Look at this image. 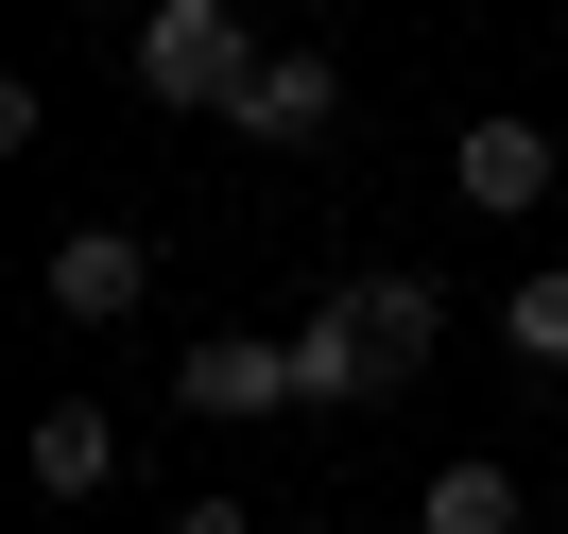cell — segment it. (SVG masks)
I'll list each match as a JSON object with an SVG mask.
<instances>
[{"label": "cell", "instance_id": "cell-1", "mask_svg": "<svg viewBox=\"0 0 568 534\" xmlns=\"http://www.w3.org/2000/svg\"><path fill=\"white\" fill-rule=\"evenodd\" d=\"M121 70H139V104H173V121H224V104L258 87V36H242V0H139Z\"/></svg>", "mask_w": 568, "mask_h": 534}, {"label": "cell", "instance_id": "cell-2", "mask_svg": "<svg viewBox=\"0 0 568 534\" xmlns=\"http://www.w3.org/2000/svg\"><path fill=\"white\" fill-rule=\"evenodd\" d=\"M173 414H207V431L311 414V396H293V328H190V345H173Z\"/></svg>", "mask_w": 568, "mask_h": 534}, {"label": "cell", "instance_id": "cell-3", "mask_svg": "<svg viewBox=\"0 0 568 534\" xmlns=\"http://www.w3.org/2000/svg\"><path fill=\"white\" fill-rule=\"evenodd\" d=\"M551 173H568V139H551V121H517V104L448 139V190H465L483 224H534V208H551Z\"/></svg>", "mask_w": 568, "mask_h": 534}, {"label": "cell", "instance_id": "cell-4", "mask_svg": "<svg viewBox=\"0 0 568 534\" xmlns=\"http://www.w3.org/2000/svg\"><path fill=\"white\" fill-rule=\"evenodd\" d=\"M36 293H52L70 328H121V311L155 293V242H139V224H70V242L36 259Z\"/></svg>", "mask_w": 568, "mask_h": 534}, {"label": "cell", "instance_id": "cell-5", "mask_svg": "<svg viewBox=\"0 0 568 534\" xmlns=\"http://www.w3.org/2000/svg\"><path fill=\"white\" fill-rule=\"evenodd\" d=\"M327 293H345V328L379 345V396H414V362L448 345V293H430L414 259H379V276H327Z\"/></svg>", "mask_w": 568, "mask_h": 534}, {"label": "cell", "instance_id": "cell-6", "mask_svg": "<svg viewBox=\"0 0 568 534\" xmlns=\"http://www.w3.org/2000/svg\"><path fill=\"white\" fill-rule=\"evenodd\" d=\"M18 465H36L52 517H87V500H121V414H104V396H52V414L18 431Z\"/></svg>", "mask_w": 568, "mask_h": 534}, {"label": "cell", "instance_id": "cell-7", "mask_svg": "<svg viewBox=\"0 0 568 534\" xmlns=\"http://www.w3.org/2000/svg\"><path fill=\"white\" fill-rule=\"evenodd\" d=\"M327 121H345V70H327V52H258V87L224 104V139H258V155H311Z\"/></svg>", "mask_w": 568, "mask_h": 534}, {"label": "cell", "instance_id": "cell-8", "mask_svg": "<svg viewBox=\"0 0 568 534\" xmlns=\"http://www.w3.org/2000/svg\"><path fill=\"white\" fill-rule=\"evenodd\" d=\"M293 396H311V414H379V345L345 328V293H327V311L293 328Z\"/></svg>", "mask_w": 568, "mask_h": 534}, {"label": "cell", "instance_id": "cell-9", "mask_svg": "<svg viewBox=\"0 0 568 534\" xmlns=\"http://www.w3.org/2000/svg\"><path fill=\"white\" fill-rule=\"evenodd\" d=\"M534 517V500H517V465H483V449H465V465H430V500H414V534H517Z\"/></svg>", "mask_w": 568, "mask_h": 534}, {"label": "cell", "instance_id": "cell-10", "mask_svg": "<svg viewBox=\"0 0 568 534\" xmlns=\"http://www.w3.org/2000/svg\"><path fill=\"white\" fill-rule=\"evenodd\" d=\"M499 345H517L534 380H568V276H517V293H499Z\"/></svg>", "mask_w": 568, "mask_h": 534}, {"label": "cell", "instance_id": "cell-11", "mask_svg": "<svg viewBox=\"0 0 568 534\" xmlns=\"http://www.w3.org/2000/svg\"><path fill=\"white\" fill-rule=\"evenodd\" d=\"M173 534H258V517H242V500H190V517H173Z\"/></svg>", "mask_w": 568, "mask_h": 534}]
</instances>
